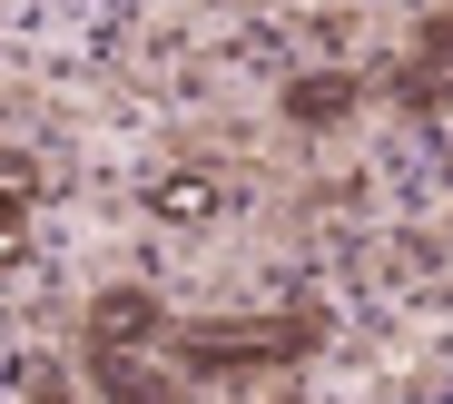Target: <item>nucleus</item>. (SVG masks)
<instances>
[{
  "instance_id": "1",
  "label": "nucleus",
  "mask_w": 453,
  "mask_h": 404,
  "mask_svg": "<svg viewBox=\"0 0 453 404\" xmlns=\"http://www.w3.org/2000/svg\"><path fill=\"white\" fill-rule=\"evenodd\" d=\"M158 336V296H138V286H109L89 306V346H148Z\"/></svg>"
},
{
  "instance_id": "2",
  "label": "nucleus",
  "mask_w": 453,
  "mask_h": 404,
  "mask_svg": "<svg viewBox=\"0 0 453 404\" xmlns=\"http://www.w3.org/2000/svg\"><path fill=\"white\" fill-rule=\"evenodd\" d=\"M148 207H158L168 227H197V217H217V168H168V178H148Z\"/></svg>"
},
{
  "instance_id": "3",
  "label": "nucleus",
  "mask_w": 453,
  "mask_h": 404,
  "mask_svg": "<svg viewBox=\"0 0 453 404\" xmlns=\"http://www.w3.org/2000/svg\"><path fill=\"white\" fill-rule=\"evenodd\" d=\"M89 365H99V385H109L119 404H178V385H168L158 365H138L128 346H89Z\"/></svg>"
},
{
  "instance_id": "4",
  "label": "nucleus",
  "mask_w": 453,
  "mask_h": 404,
  "mask_svg": "<svg viewBox=\"0 0 453 404\" xmlns=\"http://www.w3.org/2000/svg\"><path fill=\"white\" fill-rule=\"evenodd\" d=\"M30 198H40V168H30L20 148H0V217H20Z\"/></svg>"
},
{
  "instance_id": "5",
  "label": "nucleus",
  "mask_w": 453,
  "mask_h": 404,
  "mask_svg": "<svg viewBox=\"0 0 453 404\" xmlns=\"http://www.w3.org/2000/svg\"><path fill=\"white\" fill-rule=\"evenodd\" d=\"M355 89H345V79H316V89H296V109H306V119H335Z\"/></svg>"
},
{
  "instance_id": "6",
  "label": "nucleus",
  "mask_w": 453,
  "mask_h": 404,
  "mask_svg": "<svg viewBox=\"0 0 453 404\" xmlns=\"http://www.w3.org/2000/svg\"><path fill=\"white\" fill-rule=\"evenodd\" d=\"M20 257V217H0V267H11Z\"/></svg>"
},
{
  "instance_id": "7",
  "label": "nucleus",
  "mask_w": 453,
  "mask_h": 404,
  "mask_svg": "<svg viewBox=\"0 0 453 404\" xmlns=\"http://www.w3.org/2000/svg\"><path fill=\"white\" fill-rule=\"evenodd\" d=\"M50 404H59V394H50Z\"/></svg>"
}]
</instances>
